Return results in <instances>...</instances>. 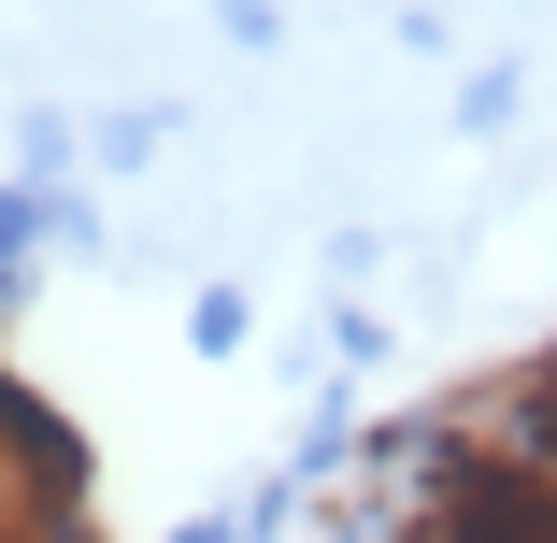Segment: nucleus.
Segmentation results:
<instances>
[{"mask_svg":"<svg viewBox=\"0 0 557 543\" xmlns=\"http://www.w3.org/2000/svg\"><path fill=\"white\" fill-rule=\"evenodd\" d=\"M400 543H557V472H529L515 444H486L472 415H429Z\"/></svg>","mask_w":557,"mask_h":543,"instance_id":"1","label":"nucleus"},{"mask_svg":"<svg viewBox=\"0 0 557 543\" xmlns=\"http://www.w3.org/2000/svg\"><path fill=\"white\" fill-rule=\"evenodd\" d=\"M0 486H15L29 543H100V529H86V444L58 429V400L15 386V372H0Z\"/></svg>","mask_w":557,"mask_h":543,"instance_id":"2","label":"nucleus"},{"mask_svg":"<svg viewBox=\"0 0 557 543\" xmlns=\"http://www.w3.org/2000/svg\"><path fill=\"white\" fill-rule=\"evenodd\" d=\"M458 415L486 429V444H515L529 472H557V344H529V358H515L486 400H458Z\"/></svg>","mask_w":557,"mask_h":543,"instance_id":"3","label":"nucleus"}]
</instances>
